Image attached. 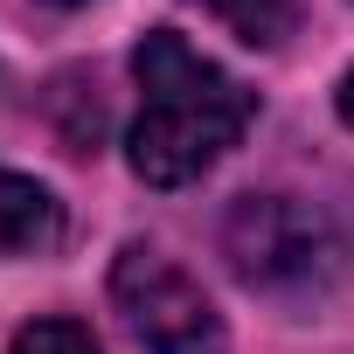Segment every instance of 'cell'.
<instances>
[{
    "instance_id": "obj_1",
    "label": "cell",
    "mask_w": 354,
    "mask_h": 354,
    "mask_svg": "<svg viewBox=\"0 0 354 354\" xmlns=\"http://www.w3.org/2000/svg\"><path fill=\"white\" fill-rule=\"evenodd\" d=\"M132 77H139V118H132L125 160L153 188H181L195 174H209L257 111V97L230 70H216L174 28H153L132 49Z\"/></svg>"
},
{
    "instance_id": "obj_2",
    "label": "cell",
    "mask_w": 354,
    "mask_h": 354,
    "mask_svg": "<svg viewBox=\"0 0 354 354\" xmlns=\"http://www.w3.org/2000/svg\"><path fill=\"white\" fill-rule=\"evenodd\" d=\"M223 257L250 292L271 299H319L326 285L347 278V230L299 195H243L223 223Z\"/></svg>"
},
{
    "instance_id": "obj_3",
    "label": "cell",
    "mask_w": 354,
    "mask_h": 354,
    "mask_svg": "<svg viewBox=\"0 0 354 354\" xmlns=\"http://www.w3.org/2000/svg\"><path fill=\"white\" fill-rule=\"evenodd\" d=\"M111 299H118V313H125V326H132V340L146 354H223L230 347L216 306L202 299V285L181 264H167L160 250H146V243L118 250Z\"/></svg>"
},
{
    "instance_id": "obj_4",
    "label": "cell",
    "mask_w": 354,
    "mask_h": 354,
    "mask_svg": "<svg viewBox=\"0 0 354 354\" xmlns=\"http://www.w3.org/2000/svg\"><path fill=\"white\" fill-rule=\"evenodd\" d=\"M63 236V209L42 181L0 167V257H21V250H49Z\"/></svg>"
},
{
    "instance_id": "obj_5",
    "label": "cell",
    "mask_w": 354,
    "mask_h": 354,
    "mask_svg": "<svg viewBox=\"0 0 354 354\" xmlns=\"http://www.w3.org/2000/svg\"><path fill=\"white\" fill-rule=\"evenodd\" d=\"M202 8L250 49H278L292 35V21H299V0H202Z\"/></svg>"
},
{
    "instance_id": "obj_6",
    "label": "cell",
    "mask_w": 354,
    "mask_h": 354,
    "mask_svg": "<svg viewBox=\"0 0 354 354\" xmlns=\"http://www.w3.org/2000/svg\"><path fill=\"white\" fill-rule=\"evenodd\" d=\"M15 354H104L77 319H28L15 333Z\"/></svg>"
},
{
    "instance_id": "obj_7",
    "label": "cell",
    "mask_w": 354,
    "mask_h": 354,
    "mask_svg": "<svg viewBox=\"0 0 354 354\" xmlns=\"http://www.w3.org/2000/svg\"><path fill=\"white\" fill-rule=\"evenodd\" d=\"M340 118H347V125H354V70H347V77H340Z\"/></svg>"
},
{
    "instance_id": "obj_8",
    "label": "cell",
    "mask_w": 354,
    "mask_h": 354,
    "mask_svg": "<svg viewBox=\"0 0 354 354\" xmlns=\"http://www.w3.org/2000/svg\"><path fill=\"white\" fill-rule=\"evenodd\" d=\"M56 8H84V0H56Z\"/></svg>"
}]
</instances>
